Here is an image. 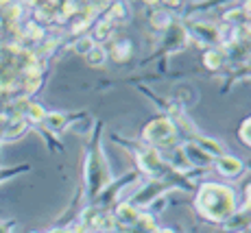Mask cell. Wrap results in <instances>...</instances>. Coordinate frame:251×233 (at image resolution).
Returning <instances> with one entry per match:
<instances>
[{"instance_id": "1", "label": "cell", "mask_w": 251, "mask_h": 233, "mask_svg": "<svg viewBox=\"0 0 251 233\" xmlns=\"http://www.w3.org/2000/svg\"><path fill=\"white\" fill-rule=\"evenodd\" d=\"M197 211L210 222H227L236 211V192L223 183H203L197 192Z\"/></svg>"}, {"instance_id": "2", "label": "cell", "mask_w": 251, "mask_h": 233, "mask_svg": "<svg viewBox=\"0 0 251 233\" xmlns=\"http://www.w3.org/2000/svg\"><path fill=\"white\" fill-rule=\"evenodd\" d=\"M99 146L90 150L88 163H85V181H88V194L90 196H96L100 190H105V187L112 183V174H109L107 159H105L103 150H100Z\"/></svg>"}, {"instance_id": "3", "label": "cell", "mask_w": 251, "mask_h": 233, "mask_svg": "<svg viewBox=\"0 0 251 233\" xmlns=\"http://www.w3.org/2000/svg\"><path fill=\"white\" fill-rule=\"evenodd\" d=\"M142 140L147 142V146H153L160 150V146H171L177 142V127L171 118H155L144 127Z\"/></svg>"}, {"instance_id": "4", "label": "cell", "mask_w": 251, "mask_h": 233, "mask_svg": "<svg viewBox=\"0 0 251 233\" xmlns=\"http://www.w3.org/2000/svg\"><path fill=\"white\" fill-rule=\"evenodd\" d=\"M136 159H138V166L142 172H147L149 177L153 179H162V174L166 172V163H164L162 155L157 148L153 146H142L136 150Z\"/></svg>"}, {"instance_id": "5", "label": "cell", "mask_w": 251, "mask_h": 233, "mask_svg": "<svg viewBox=\"0 0 251 233\" xmlns=\"http://www.w3.org/2000/svg\"><path fill=\"white\" fill-rule=\"evenodd\" d=\"M171 187H173V183H168L166 179H153V181H149L147 186L136 194V198L131 201V205L136 207V210L138 207L151 205V203H155L157 198H164V192H168Z\"/></svg>"}, {"instance_id": "6", "label": "cell", "mask_w": 251, "mask_h": 233, "mask_svg": "<svg viewBox=\"0 0 251 233\" xmlns=\"http://www.w3.org/2000/svg\"><path fill=\"white\" fill-rule=\"evenodd\" d=\"M190 33L201 46H214L219 44V26L212 22H192Z\"/></svg>"}, {"instance_id": "7", "label": "cell", "mask_w": 251, "mask_h": 233, "mask_svg": "<svg viewBox=\"0 0 251 233\" xmlns=\"http://www.w3.org/2000/svg\"><path fill=\"white\" fill-rule=\"evenodd\" d=\"M181 150H183V155H186L188 163H190L192 168H207L212 163V159H214V157H210L205 150H201L195 142H183Z\"/></svg>"}, {"instance_id": "8", "label": "cell", "mask_w": 251, "mask_h": 233, "mask_svg": "<svg viewBox=\"0 0 251 233\" xmlns=\"http://www.w3.org/2000/svg\"><path fill=\"white\" fill-rule=\"evenodd\" d=\"M140 216H142V213H140L136 207L131 205V203H120V205L116 207L114 220H116V225L125 227V229H131V227H136V225H138Z\"/></svg>"}, {"instance_id": "9", "label": "cell", "mask_w": 251, "mask_h": 233, "mask_svg": "<svg viewBox=\"0 0 251 233\" xmlns=\"http://www.w3.org/2000/svg\"><path fill=\"white\" fill-rule=\"evenodd\" d=\"M214 162H216V170H219L223 177H238L245 170V163L240 162L238 157H234V155H221Z\"/></svg>"}, {"instance_id": "10", "label": "cell", "mask_w": 251, "mask_h": 233, "mask_svg": "<svg viewBox=\"0 0 251 233\" xmlns=\"http://www.w3.org/2000/svg\"><path fill=\"white\" fill-rule=\"evenodd\" d=\"M251 227V210L236 211L234 216L225 222V233H245Z\"/></svg>"}, {"instance_id": "11", "label": "cell", "mask_w": 251, "mask_h": 233, "mask_svg": "<svg viewBox=\"0 0 251 233\" xmlns=\"http://www.w3.org/2000/svg\"><path fill=\"white\" fill-rule=\"evenodd\" d=\"M109 52H112V59L123 64V61H129L133 55V44L127 37H120V40H114L112 46H109Z\"/></svg>"}, {"instance_id": "12", "label": "cell", "mask_w": 251, "mask_h": 233, "mask_svg": "<svg viewBox=\"0 0 251 233\" xmlns=\"http://www.w3.org/2000/svg\"><path fill=\"white\" fill-rule=\"evenodd\" d=\"M151 24L157 28V31H168L175 22H173V16L168 9L157 7V9H153V13H151Z\"/></svg>"}, {"instance_id": "13", "label": "cell", "mask_w": 251, "mask_h": 233, "mask_svg": "<svg viewBox=\"0 0 251 233\" xmlns=\"http://www.w3.org/2000/svg\"><path fill=\"white\" fill-rule=\"evenodd\" d=\"M173 98L179 103V107H190V105L197 103L195 90H192L190 85H186V83H181V85L175 87V94H173Z\"/></svg>"}, {"instance_id": "14", "label": "cell", "mask_w": 251, "mask_h": 233, "mask_svg": "<svg viewBox=\"0 0 251 233\" xmlns=\"http://www.w3.org/2000/svg\"><path fill=\"white\" fill-rule=\"evenodd\" d=\"M225 59H227V52L225 50H221V48H210L203 57V64H205V68H210V70H221Z\"/></svg>"}, {"instance_id": "15", "label": "cell", "mask_w": 251, "mask_h": 233, "mask_svg": "<svg viewBox=\"0 0 251 233\" xmlns=\"http://www.w3.org/2000/svg\"><path fill=\"white\" fill-rule=\"evenodd\" d=\"M168 162H171V166H175L177 170H179V172H186V170H190V168H192L190 163H188L186 155H183V150H181V144H179V146H175V148L171 150V159H168Z\"/></svg>"}, {"instance_id": "16", "label": "cell", "mask_w": 251, "mask_h": 233, "mask_svg": "<svg viewBox=\"0 0 251 233\" xmlns=\"http://www.w3.org/2000/svg\"><path fill=\"white\" fill-rule=\"evenodd\" d=\"M112 31H114V22L109 20V18H105V20H100L99 24H96V28H94V37L99 42H105L109 35H112Z\"/></svg>"}, {"instance_id": "17", "label": "cell", "mask_w": 251, "mask_h": 233, "mask_svg": "<svg viewBox=\"0 0 251 233\" xmlns=\"http://www.w3.org/2000/svg\"><path fill=\"white\" fill-rule=\"evenodd\" d=\"M85 57H88V64L90 66H103L105 59H107V50H105L103 46H94Z\"/></svg>"}, {"instance_id": "18", "label": "cell", "mask_w": 251, "mask_h": 233, "mask_svg": "<svg viewBox=\"0 0 251 233\" xmlns=\"http://www.w3.org/2000/svg\"><path fill=\"white\" fill-rule=\"evenodd\" d=\"M44 120L52 131H61V129H66V124H68V116L66 114H50V116H46Z\"/></svg>"}, {"instance_id": "19", "label": "cell", "mask_w": 251, "mask_h": 233, "mask_svg": "<svg viewBox=\"0 0 251 233\" xmlns=\"http://www.w3.org/2000/svg\"><path fill=\"white\" fill-rule=\"evenodd\" d=\"M94 46H96V44H94V40H92V37H81V40H76V44H75L76 52H83V55H88V52H90Z\"/></svg>"}, {"instance_id": "20", "label": "cell", "mask_w": 251, "mask_h": 233, "mask_svg": "<svg viewBox=\"0 0 251 233\" xmlns=\"http://www.w3.org/2000/svg\"><path fill=\"white\" fill-rule=\"evenodd\" d=\"M240 140H243V144H247V146L251 148V118H247L243 122V127H240Z\"/></svg>"}, {"instance_id": "21", "label": "cell", "mask_w": 251, "mask_h": 233, "mask_svg": "<svg viewBox=\"0 0 251 233\" xmlns=\"http://www.w3.org/2000/svg\"><path fill=\"white\" fill-rule=\"evenodd\" d=\"M245 198H247V205H245V210H251V183L245 186Z\"/></svg>"}, {"instance_id": "22", "label": "cell", "mask_w": 251, "mask_h": 233, "mask_svg": "<svg viewBox=\"0 0 251 233\" xmlns=\"http://www.w3.org/2000/svg\"><path fill=\"white\" fill-rule=\"evenodd\" d=\"M155 233H175L173 229H155Z\"/></svg>"}]
</instances>
